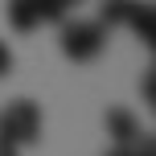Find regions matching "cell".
Returning a JSON list of instances; mask_svg holds the SVG:
<instances>
[{
  "label": "cell",
  "mask_w": 156,
  "mask_h": 156,
  "mask_svg": "<svg viewBox=\"0 0 156 156\" xmlns=\"http://www.w3.org/2000/svg\"><path fill=\"white\" fill-rule=\"evenodd\" d=\"M107 136L115 140V148H127V144H136V140L144 136V127H140V119H136L132 111L111 107V111H107Z\"/></svg>",
  "instance_id": "4"
},
{
  "label": "cell",
  "mask_w": 156,
  "mask_h": 156,
  "mask_svg": "<svg viewBox=\"0 0 156 156\" xmlns=\"http://www.w3.org/2000/svg\"><path fill=\"white\" fill-rule=\"evenodd\" d=\"M74 4H82V0H66V8H74Z\"/></svg>",
  "instance_id": "11"
},
{
  "label": "cell",
  "mask_w": 156,
  "mask_h": 156,
  "mask_svg": "<svg viewBox=\"0 0 156 156\" xmlns=\"http://www.w3.org/2000/svg\"><path fill=\"white\" fill-rule=\"evenodd\" d=\"M107 45V29L99 21H62V54L70 62H94Z\"/></svg>",
  "instance_id": "2"
},
{
  "label": "cell",
  "mask_w": 156,
  "mask_h": 156,
  "mask_svg": "<svg viewBox=\"0 0 156 156\" xmlns=\"http://www.w3.org/2000/svg\"><path fill=\"white\" fill-rule=\"evenodd\" d=\"M123 25H127V29H132L148 49L156 45V8H152V0H132V4H127Z\"/></svg>",
  "instance_id": "3"
},
{
  "label": "cell",
  "mask_w": 156,
  "mask_h": 156,
  "mask_svg": "<svg viewBox=\"0 0 156 156\" xmlns=\"http://www.w3.org/2000/svg\"><path fill=\"white\" fill-rule=\"evenodd\" d=\"M107 156H156V148H152V136L144 132L136 144H127V148H111Z\"/></svg>",
  "instance_id": "7"
},
{
  "label": "cell",
  "mask_w": 156,
  "mask_h": 156,
  "mask_svg": "<svg viewBox=\"0 0 156 156\" xmlns=\"http://www.w3.org/2000/svg\"><path fill=\"white\" fill-rule=\"evenodd\" d=\"M127 4H132V0H103L99 4V16H94V21L103 25V29H115V25H123V16H127Z\"/></svg>",
  "instance_id": "6"
},
{
  "label": "cell",
  "mask_w": 156,
  "mask_h": 156,
  "mask_svg": "<svg viewBox=\"0 0 156 156\" xmlns=\"http://www.w3.org/2000/svg\"><path fill=\"white\" fill-rule=\"evenodd\" d=\"M8 25H12L16 33H33L41 25V12H37V0H8Z\"/></svg>",
  "instance_id": "5"
},
{
  "label": "cell",
  "mask_w": 156,
  "mask_h": 156,
  "mask_svg": "<svg viewBox=\"0 0 156 156\" xmlns=\"http://www.w3.org/2000/svg\"><path fill=\"white\" fill-rule=\"evenodd\" d=\"M0 140L12 144V148H25V144L41 140V107L29 99H16L0 111Z\"/></svg>",
  "instance_id": "1"
},
{
  "label": "cell",
  "mask_w": 156,
  "mask_h": 156,
  "mask_svg": "<svg viewBox=\"0 0 156 156\" xmlns=\"http://www.w3.org/2000/svg\"><path fill=\"white\" fill-rule=\"evenodd\" d=\"M8 70H12V54H8V45L0 41V78H4Z\"/></svg>",
  "instance_id": "9"
},
{
  "label": "cell",
  "mask_w": 156,
  "mask_h": 156,
  "mask_svg": "<svg viewBox=\"0 0 156 156\" xmlns=\"http://www.w3.org/2000/svg\"><path fill=\"white\" fill-rule=\"evenodd\" d=\"M0 156H21V148H12V144H4V140H0Z\"/></svg>",
  "instance_id": "10"
},
{
  "label": "cell",
  "mask_w": 156,
  "mask_h": 156,
  "mask_svg": "<svg viewBox=\"0 0 156 156\" xmlns=\"http://www.w3.org/2000/svg\"><path fill=\"white\" fill-rule=\"evenodd\" d=\"M140 90H144V103H156V74H152V66L144 70V82H140Z\"/></svg>",
  "instance_id": "8"
}]
</instances>
